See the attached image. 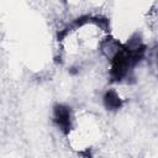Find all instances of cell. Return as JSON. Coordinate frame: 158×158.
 <instances>
[{
  "label": "cell",
  "instance_id": "1",
  "mask_svg": "<svg viewBox=\"0 0 158 158\" xmlns=\"http://www.w3.org/2000/svg\"><path fill=\"white\" fill-rule=\"evenodd\" d=\"M106 102H107V106H110V107H117V106H120V100H118V98L114 93H110L106 96Z\"/></svg>",
  "mask_w": 158,
  "mask_h": 158
}]
</instances>
